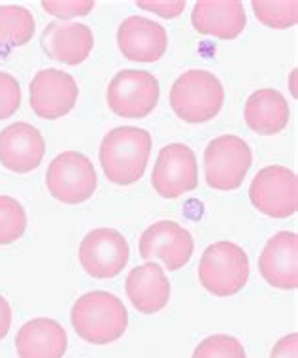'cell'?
Segmentation results:
<instances>
[{
	"label": "cell",
	"mask_w": 298,
	"mask_h": 358,
	"mask_svg": "<svg viewBox=\"0 0 298 358\" xmlns=\"http://www.w3.org/2000/svg\"><path fill=\"white\" fill-rule=\"evenodd\" d=\"M70 321L83 341L108 345L123 338L129 327V313L121 298L106 290H93L76 300Z\"/></svg>",
	"instance_id": "1"
},
{
	"label": "cell",
	"mask_w": 298,
	"mask_h": 358,
	"mask_svg": "<svg viewBox=\"0 0 298 358\" xmlns=\"http://www.w3.org/2000/svg\"><path fill=\"white\" fill-rule=\"evenodd\" d=\"M151 134L138 127H118L100 143V166L115 185H132L142 178L151 155Z\"/></svg>",
	"instance_id": "2"
},
{
	"label": "cell",
	"mask_w": 298,
	"mask_h": 358,
	"mask_svg": "<svg viewBox=\"0 0 298 358\" xmlns=\"http://www.w3.org/2000/svg\"><path fill=\"white\" fill-rule=\"evenodd\" d=\"M223 102V83L208 70L183 72L170 89V106L185 123H208L218 117Z\"/></svg>",
	"instance_id": "3"
},
{
	"label": "cell",
	"mask_w": 298,
	"mask_h": 358,
	"mask_svg": "<svg viewBox=\"0 0 298 358\" xmlns=\"http://www.w3.org/2000/svg\"><path fill=\"white\" fill-rule=\"evenodd\" d=\"M199 279L200 285L213 296H234L249 279L248 253L232 241L211 243L200 259Z\"/></svg>",
	"instance_id": "4"
},
{
	"label": "cell",
	"mask_w": 298,
	"mask_h": 358,
	"mask_svg": "<svg viewBox=\"0 0 298 358\" xmlns=\"http://www.w3.org/2000/svg\"><path fill=\"white\" fill-rule=\"evenodd\" d=\"M253 164V153L240 136L225 134L208 143L204 151L206 183L215 191H236Z\"/></svg>",
	"instance_id": "5"
},
{
	"label": "cell",
	"mask_w": 298,
	"mask_h": 358,
	"mask_svg": "<svg viewBox=\"0 0 298 358\" xmlns=\"http://www.w3.org/2000/svg\"><path fill=\"white\" fill-rule=\"evenodd\" d=\"M45 185L55 200L76 206L93 196L99 179L89 157L80 151H64L50 162Z\"/></svg>",
	"instance_id": "6"
},
{
	"label": "cell",
	"mask_w": 298,
	"mask_h": 358,
	"mask_svg": "<svg viewBox=\"0 0 298 358\" xmlns=\"http://www.w3.org/2000/svg\"><path fill=\"white\" fill-rule=\"evenodd\" d=\"M161 99V87L146 70H121L108 85L106 100L110 110L125 119H143L155 110Z\"/></svg>",
	"instance_id": "7"
},
{
	"label": "cell",
	"mask_w": 298,
	"mask_h": 358,
	"mask_svg": "<svg viewBox=\"0 0 298 358\" xmlns=\"http://www.w3.org/2000/svg\"><path fill=\"white\" fill-rule=\"evenodd\" d=\"M249 200L261 213L274 219L295 215L298 210L297 173L280 164L262 168L251 181Z\"/></svg>",
	"instance_id": "8"
},
{
	"label": "cell",
	"mask_w": 298,
	"mask_h": 358,
	"mask_svg": "<svg viewBox=\"0 0 298 358\" xmlns=\"http://www.w3.org/2000/svg\"><path fill=\"white\" fill-rule=\"evenodd\" d=\"M129 241L115 229L91 230L80 243L78 259L87 275L94 279H113L129 262Z\"/></svg>",
	"instance_id": "9"
},
{
	"label": "cell",
	"mask_w": 298,
	"mask_h": 358,
	"mask_svg": "<svg viewBox=\"0 0 298 358\" xmlns=\"http://www.w3.org/2000/svg\"><path fill=\"white\" fill-rule=\"evenodd\" d=\"M151 185L166 200L183 196L199 187V162L185 143H168L157 157Z\"/></svg>",
	"instance_id": "10"
},
{
	"label": "cell",
	"mask_w": 298,
	"mask_h": 358,
	"mask_svg": "<svg viewBox=\"0 0 298 358\" xmlns=\"http://www.w3.org/2000/svg\"><path fill=\"white\" fill-rule=\"evenodd\" d=\"M80 87L69 72L45 69L31 81V108L40 119H59L74 110Z\"/></svg>",
	"instance_id": "11"
},
{
	"label": "cell",
	"mask_w": 298,
	"mask_h": 358,
	"mask_svg": "<svg viewBox=\"0 0 298 358\" xmlns=\"http://www.w3.org/2000/svg\"><path fill=\"white\" fill-rule=\"evenodd\" d=\"M140 257L151 260L161 259L168 270H180L191 260L194 251V240L191 232L174 221H159L143 230L140 236Z\"/></svg>",
	"instance_id": "12"
},
{
	"label": "cell",
	"mask_w": 298,
	"mask_h": 358,
	"mask_svg": "<svg viewBox=\"0 0 298 358\" xmlns=\"http://www.w3.org/2000/svg\"><path fill=\"white\" fill-rule=\"evenodd\" d=\"M45 155L42 132L29 123H13L0 132V164L10 172L29 173L40 166Z\"/></svg>",
	"instance_id": "13"
},
{
	"label": "cell",
	"mask_w": 298,
	"mask_h": 358,
	"mask_svg": "<svg viewBox=\"0 0 298 358\" xmlns=\"http://www.w3.org/2000/svg\"><path fill=\"white\" fill-rule=\"evenodd\" d=\"M119 51L134 62H157L168 50L166 29L142 15H131L119 25Z\"/></svg>",
	"instance_id": "14"
},
{
	"label": "cell",
	"mask_w": 298,
	"mask_h": 358,
	"mask_svg": "<svg viewBox=\"0 0 298 358\" xmlns=\"http://www.w3.org/2000/svg\"><path fill=\"white\" fill-rule=\"evenodd\" d=\"M259 272L270 287L298 289V236L283 230L274 234L259 255Z\"/></svg>",
	"instance_id": "15"
},
{
	"label": "cell",
	"mask_w": 298,
	"mask_h": 358,
	"mask_svg": "<svg viewBox=\"0 0 298 358\" xmlns=\"http://www.w3.org/2000/svg\"><path fill=\"white\" fill-rule=\"evenodd\" d=\"M94 48L93 31L83 23L51 21L42 32V50L50 59L78 66L87 61Z\"/></svg>",
	"instance_id": "16"
},
{
	"label": "cell",
	"mask_w": 298,
	"mask_h": 358,
	"mask_svg": "<svg viewBox=\"0 0 298 358\" xmlns=\"http://www.w3.org/2000/svg\"><path fill=\"white\" fill-rule=\"evenodd\" d=\"M194 31L219 40H234L243 32L248 15L238 0H200L191 13Z\"/></svg>",
	"instance_id": "17"
},
{
	"label": "cell",
	"mask_w": 298,
	"mask_h": 358,
	"mask_svg": "<svg viewBox=\"0 0 298 358\" xmlns=\"http://www.w3.org/2000/svg\"><path fill=\"white\" fill-rule=\"evenodd\" d=\"M125 292L134 309L143 315H153L166 308L172 289L161 266L157 262H146L127 275Z\"/></svg>",
	"instance_id": "18"
},
{
	"label": "cell",
	"mask_w": 298,
	"mask_h": 358,
	"mask_svg": "<svg viewBox=\"0 0 298 358\" xmlns=\"http://www.w3.org/2000/svg\"><path fill=\"white\" fill-rule=\"evenodd\" d=\"M19 358H62L69 349L66 330L50 317L27 321L15 336Z\"/></svg>",
	"instance_id": "19"
},
{
	"label": "cell",
	"mask_w": 298,
	"mask_h": 358,
	"mask_svg": "<svg viewBox=\"0 0 298 358\" xmlns=\"http://www.w3.org/2000/svg\"><path fill=\"white\" fill-rule=\"evenodd\" d=\"M243 119L249 129L261 136L280 134L291 119L289 102L278 89H259L246 102Z\"/></svg>",
	"instance_id": "20"
},
{
	"label": "cell",
	"mask_w": 298,
	"mask_h": 358,
	"mask_svg": "<svg viewBox=\"0 0 298 358\" xmlns=\"http://www.w3.org/2000/svg\"><path fill=\"white\" fill-rule=\"evenodd\" d=\"M36 21L23 6H0V48H21L32 40Z\"/></svg>",
	"instance_id": "21"
},
{
	"label": "cell",
	"mask_w": 298,
	"mask_h": 358,
	"mask_svg": "<svg viewBox=\"0 0 298 358\" xmlns=\"http://www.w3.org/2000/svg\"><path fill=\"white\" fill-rule=\"evenodd\" d=\"M255 17L259 19L268 29H291L298 21V2L297 0H283V2H264L253 0L251 2Z\"/></svg>",
	"instance_id": "22"
},
{
	"label": "cell",
	"mask_w": 298,
	"mask_h": 358,
	"mask_svg": "<svg viewBox=\"0 0 298 358\" xmlns=\"http://www.w3.org/2000/svg\"><path fill=\"white\" fill-rule=\"evenodd\" d=\"M27 230V211L15 198L0 194V245L17 241Z\"/></svg>",
	"instance_id": "23"
},
{
	"label": "cell",
	"mask_w": 298,
	"mask_h": 358,
	"mask_svg": "<svg viewBox=\"0 0 298 358\" xmlns=\"http://www.w3.org/2000/svg\"><path fill=\"white\" fill-rule=\"evenodd\" d=\"M193 358H248L238 338L229 334H213L197 345Z\"/></svg>",
	"instance_id": "24"
},
{
	"label": "cell",
	"mask_w": 298,
	"mask_h": 358,
	"mask_svg": "<svg viewBox=\"0 0 298 358\" xmlns=\"http://www.w3.org/2000/svg\"><path fill=\"white\" fill-rule=\"evenodd\" d=\"M21 85L8 72H0V119H8L21 108Z\"/></svg>",
	"instance_id": "25"
},
{
	"label": "cell",
	"mask_w": 298,
	"mask_h": 358,
	"mask_svg": "<svg viewBox=\"0 0 298 358\" xmlns=\"http://www.w3.org/2000/svg\"><path fill=\"white\" fill-rule=\"evenodd\" d=\"M42 8L45 12L59 17V21H69L78 15H87L93 12L94 2L93 0H44Z\"/></svg>",
	"instance_id": "26"
},
{
	"label": "cell",
	"mask_w": 298,
	"mask_h": 358,
	"mask_svg": "<svg viewBox=\"0 0 298 358\" xmlns=\"http://www.w3.org/2000/svg\"><path fill=\"white\" fill-rule=\"evenodd\" d=\"M138 8H142V10H148V12H153L157 15H161L164 19H174V17H180L183 10H185V2L183 0H176V2H136Z\"/></svg>",
	"instance_id": "27"
},
{
	"label": "cell",
	"mask_w": 298,
	"mask_h": 358,
	"mask_svg": "<svg viewBox=\"0 0 298 358\" xmlns=\"http://www.w3.org/2000/svg\"><path fill=\"white\" fill-rule=\"evenodd\" d=\"M270 358H298V334L291 332L283 336L276 345H274Z\"/></svg>",
	"instance_id": "28"
},
{
	"label": "cell",
	"mask_w": 298,
	"mask_h": 358,
	"mask_svg": "<svg viewBox=\"0 0 298 358\" xmlns=\"http://www.w3.org/2000/svg\"><path fill=\"white\" fill-rule=\"evenodd\" d=\"M12 327V308L2 294H0V341L4 340Z\"/></svg>",
	"instance_id": "29"
}]
</instances>
